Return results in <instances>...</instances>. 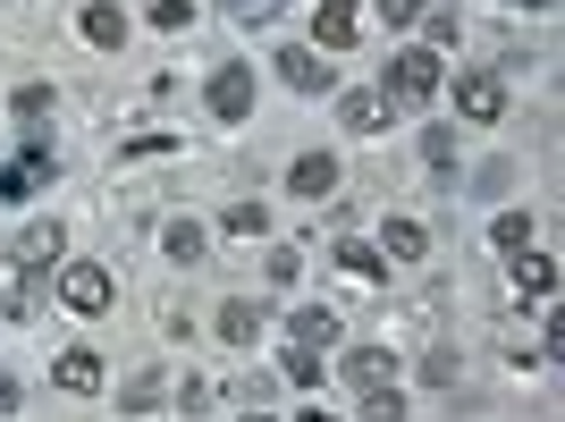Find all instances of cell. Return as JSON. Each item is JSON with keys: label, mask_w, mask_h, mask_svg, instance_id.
Wrapping results in <instances>:
<instances>
[{"label": "cell", "mask_w": 565, "mask_h": 422, "mask_svg": "<svg viewBox=\"0 0 565 422\" xmlns=\"http://www.w3.org/2000/svg\"><path fill=\"white\" fill-rule=\"evenodd\" d=\"M380 94H388V110L430 102V94H439V60H430V51H397V60H388V76H380Z\"/></svg>", "instance_id": "6da1fadb"}, {"label": "cell", "mask_w": 565, "mask_h": 422, "mask_svg": "<svg viewBox=\"0 0 565 422\" xmlns=\"http://www.w3.org/2000/svg\"><path fill=\"white\" fill-rule=\"evenodd\" d=\"M60 296H68L76 313H110V271H102V262H68V271H60Z\"/></svg>", "instance_id": "7a4b0ae2"}, {"label": "cell", "mask_w": 565, "mask_h": 422, "mask_svg": "<svg viewBox=\"0 0 565 422\" xmlns=\"http://www.w3.org/2000/svg\"><path fill=\"white\" fill-rule=\"evenodd\" d=\"M203 102H212V118H254V68H220L212 85H203Z\"/></svg>", "instance_id": "3957f363"}, {"label": "cell", "mask_w": 565, "mask_h": 422, "mask_svg": "<svg viewBox=\"0 0 565 422\" xmlns=\"http://www.w3.org/2000/svg\"><path fill=\"white\" fill-rule=\"evenodd\" d=\"M456 110H465L472 127H490V118H507V85H498V76H456Z\"/></svg>", "instance_id": "277c9868"}, {"label": "cell", "mask_w": 565, "mask_h": 422, "mask_svg": "<svg viewBox=\"0 0 565 422\" xmlns=\"http://www.w3.org/2000/svg\"><path fill=\"white\" fill-rule=\"evenodd\" d=\"M312 43L321 51H354V0H312Z\"/></svg>", "instance_id": "5b68a950"}, {"label": "cell", "mask_w": 565, "mask_h": 422, "mask_svg": "<svg viewBox=\"0 0 565 422\" xmlns=\"http://www.w3.org/2000/svg\"><path fill=\"white\" fill-rule=\"evenodd\" d=\"M51 380H60L68 398H94V389H102V355L94 347H68L60 363H51Z\"/></svg>", "instance_id": "8992f818"}, {"label": "cell", "mask_w": 565, "mask_h": 422, "mask_svg": "<svg viewBox=\"0 0 565 422\" xmlns=\"http://www.w3.org/2000/svg\"><path fill=\"white\" fill-rule=\"evenodd\" d=\"M287 187L305 194V203H321V194H330V187H338V161H330V152H305V161L287 169Z\"/></svg>", "instance_id": "52a82bcc"}, {"label": "cell", "mask_w": 565, "mask_h": 422, "mask_svg": "<svg viewBox=\"0 0 565 422\" xmlns=\"http://www.w3.org/2000/svg\"><path fill=\"white\" fill-rule=\"evenodd\" d=\"M60 245H68V229H60V220H34V229L18 236V262H25V271H43V262H60Z\"/></svg>", "instance_id": "ba28073f"}, {"label": "cell", "mask_w": 565, "mask_h": 422, "mask_svg": "<svg viewBox=\"0 0 565 422\" xmlns=\"http://www.w3.org/2000/svg\"><path fill=\"white\" fill-rule=\"evenodd\" d=\"M347 380H354V389H388V380H397V355H388V347H354Z\"/></svg>", "instance_id": "9c48e42d"}, {"label": "cell", "mask_w": 565, "mask_h": 422, "mask_svg": "<svg viewBox=\"0 0 565 422\" xmlns=\"http://www.w3.org/2000/svg\"><path fill=\"white\" fill-rule=\"evenodd\" d=\"M76 25H85V43H94V51H118V43H127V18H118L110 0H85V18H76Z\"/></svg>", "instance_id": "30bf717a"}, {"label": "cell", "mask_w": 565, "mask_h": 422, "mask_svg": "<svg viewBox=\"0 0 565 422\" xmlns=\"http://www.w3.org/2000/svg\"><path fill=\"white\" fill-rule=\"evenodd\" d=\"M338 118H347L354 136H380L388 127V94H338Z\"/></svg>", "instance_id": "8fae6325"}, {"label": "cell", "mask_w": 565, "mask_h": 422, "mask_svg": "<svg viewBox=\"0 0 565 422\" xmlns=\"http://www.w3.org/2000/svg\"><path fill=\"white\" fill-rule=\"evenodd\" d=\"M279 76L296 94H330V68H321V51H279Z\"/></svg>", "instance_id": "7c38bea8"}, {"label": "cell", "mask_w": 565, "mask_h": 422, "mask_svg": "<svg viewBox=\"0 0 565 422\" xmlns=\"http://www.w3.org/2000/svg\"><path fill=\"white\" fill-rule=\"evenodd\" d=\"M430 254V229H423V220H397V211H388V254H380V262H423Z\"/></svg>", "instance_id": "4fadbf2b"}, {"label": "cell", "mask_w": 565, "mask_h": 422, "mask_svg": "<svg viewBox=\"0 0 565 422\" xmlns=\"http://www.w3.org/2000/svg\"><path fill=\"white\" fill-rule=\"evenodd\" d=\"M220 338H228V347H254V338H262V305H254V296H236V305L220 313Z\"/></svg>", "instance_id": "5bb4252c"}, {"label": "cell", "mask_w": 565, "mask_h": 422, "mask_svg": "<svg viewBox=\"0 0 565 422\" xmlns=\"http://www.w3.org/2000/svg\"><path fill=\"white\" fill-rule=\"evenodd\" d=\"M548 287H557V262L523 245V262H515V296H548Z\"/></svg>", "instance_id": "9a60e30c"}, {"label": "cell", "mask_w": 565, "mask_h": 422, "mask_svg": "<svg viewBox=\"0 0 565 422\" xmlns=\"http://www.w3.org/2000/svg\"><path fill=\"white\" fill-rule=\"evenodd\" d=\"M9 110H18L25 127H43V118L60 110V85H18V94H9Z\"/></svg>", "instance_id": "2e32d148"}, {"label": "cell", "mask_w": 565, "mask_h": 422, "mask_svg": "<svg viewBox=\"0 0 565 422\" xmlns=\"http://www.w3.org/2000/svg\"><path fill=\"white\" fill-rule=\"evenodd\" d=\"M296 347H338V313L305 305V313H296Z\"/></svg>", "instance_id": "e0dca14e"}, {"label": "cell", "mask_w": 565, "mask_h": 422, "mask_svg": "<svg viewBox=\"0 0 565 422\" xmlns=\"http://www.w3.org/2000/svg\"><path fill=\"white\" fill-rule=\"evenodd\" d=\"M490 236L507 245V254H523V245H532V211H498V220H490Z\"/></svg>", "instance_id": "ac0fdd59"}, {"label": "cell", "mask_w": 565, "mask_h": 422, "mask_svg": "<svg viewBox=\"0 0 565 422\" xmlns=\"http://www.w3.org/2000/svg\"><path fill=\"white\" fill-rule=\"evenodd\" d=\"M279 372L296 380V389H312V380H321V347H287V355H279Z\"/></svg>", "instance_id": "d6986e66"}, {"label": "cell", "mask_w": 565, "mask_h": 422, "mask_svg": "<svg viewBox=\"0 0 565 422\" xmlns=\"http://www.w3.org/2000/svg\"><path fill=\"white\" fill-rule=\"evenodd\" d=\"M338 271H347V279H380V271H388V262H380L372 245H338Z\"/></svg>", "instance_id": "ffe728a7"}, {"label": "cell", "mask_w": 565, "mask_h": 422, "mask_svg": "<svg viewBox=\"0 0 565 422\" xmlns=\"http://www.w3.org/2000/svg\"><path fill=\"white\" fill-rule=\"evenodd\" d=\"M169 254H178V262H203V229H194V220H169Z\"/></svg>", "instance_id": "44dd1931"}, {"label": "cell", "mask_w": 565, "mask_h": 422, "mask_svg": "<svg viewBox=\"0 0 565 422\" xmlns=\"http://www.w3.org/2000/svg\"><path fill=\"white\" fill-rule=\"evenodd\" d=\"M363 422H405V398H388V389H363Z\"/></svg>", "instance_id": "7402d4cb"}, {"label": "cell", "mask_w": 565, "mask_h": 422, "mask_svg": "<svg viewBox=\"0 0 565 422\" xmlns=\"http://www.w3.org/2000/svg\"><path fill=\"white\" fill-rule=\"evenodd\" d=\"M423 161L430 169H456V136H448V127H430V136H423Z\"/></svg>", "instance_id": "603a6c76"}, {"label": "cell", "mask_w": 565, "mask_h": 422, "mask_svg": "<svg viewBox=\"0 0 565 422\" xmlns=\"http://www.w3.org/2000/svg\"><path fill=\"white\" fill-rule=\"evenodd\" d=\"M228 229H236V236H262V229H270V211H262V203H236Z\"/></svg>", "instance_id": "cb8c5ba5"}, {"label": "cell", "mask_w": 565, "mask_h": 422, "mask_svg": "<svg viewBox=\"0 0 565 422\" xmlns=\"http://www.w3.org/2000/svg\"><path fill=\"white\" fill-rule=\"evenodd\" d=\"M423 380H430V389H456V355H448V347L423 355Z\"/></svg>", "instance_id": "d4e9b609"}, {"label": "cell", "mask_w": 565, "mask_h": 422, "mask_svg": "<svg viewBox=\"0 0 565 422\" xmlns=\"http://www.w3.org/2000/svg\"><path fill=\"white\" fill-rule=\"evenodd\" d=\"M186 18H194V0H152V25H169V34H178Z\"/></svg>", "instance_id": "484cf974"}, {"label": "cell", "mask_w": 565, "mask_h": 422, "mask_svg": "<svg viewBox=\"0 0 565 422\" xmlns=\"http://www.w3.org/2000/svg\"><path fill=\"white\" fill-rule=\"evenodd\" d=\"M0 321H25V287H18V271L0 279Z\"/></svg>", "instance_id": "4316f807"}, {"label": "cell", "mask_w": 565, "mask_h": 422, "mask_svg": "<svg viewBox=\"0 0 565 422\" xmlns=\"http://www.w3.org/2000/svg\"><path fill=\"white\" fill-rule=\"evenodd\" d=\"M143 405H161V372H143L136 389H127V414H143Z\"/></svg>", "instance_id": "83f0119b"}, {"label": "cell", "mask_w": 565, "mask_h": 422, "mask_svg": "<svg viewBox=\"0 0 565 422\" xmlns=\"http://www.w3.org/2000/svg\"><path fill=\"white\" fill-rule=\"evenodd\" d=\"M380 18H388V25H414V18H423V0H380Z\"/></svg>", "instance_id": "f1b7e54d"}, {"label": "cell", "mask_w": 565, "mask_h": 422, "mask_svg": "<svg viewBox=\"0 0 565 422\" xmlns=\"http://www.w3.org/2000/svg\"><path fill=\"white\" fill-rule=\"evenodd\" d=\"M236 422H270V414H236Z\"/></svg>", "instance_id": "f546056e"}, {"label": "cell", "mask_w": 565, "mask_h": 422, "mask_svg": "<svg viewBox=\"0 0 565 422\" xmlns=\"http://www.w3.org/2000/svg\"><path fill=\"white\" fill-rule=\"evenodd\" d=\"M305 422H338V414H305Z\"/></svg>", "instance_id": "4dcf8cb0"}]
</instances>
